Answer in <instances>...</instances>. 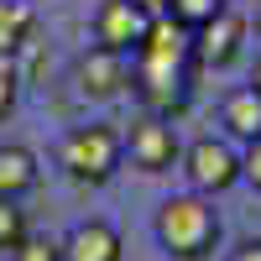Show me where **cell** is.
I'll return each instance as SVG.
<instances>
[{"instance_id": "cell-20", "label": "cell", "mask_w": 261, "mask_h": 261, "mask_svg": "<svg viewBox=\"0 0 261 261\" xmlns=\"http://www.w3.org/2000/svg\"><path fill=\"white\" fill-rule=\"evenodd\" d=\"M251 89L261 94V58H256V73H251Z\"/></svg>"}, {"instance_id": "cell-4", "label": "cell", "mask_w": 261, "mask_h": 261, "mask_svg": "<svg viewBox=\"0 0 261 261\" xmlns=\"http://www.w3.org/2000/svg\"><path fill=\"white\" fill-rule=\"evenodd\" d=\"M183 178H188V193H204V199H220L241 183V146L230 136H199L183 146Z\"/></svg>"}, {"instance_id": "cell-13", "label": "cell", "mask_w": 261, "mask_h": 261, "mask_svg": "<svg viewBox=\"0 0 261 261\" xmlns=\"http://www.w3.org/2000/svg\"><path fill=\"white\" fill-rule=\"evenodd\" d=\"M230 6V0H167V16L178 21V27H188V32H199L204 21H214Z\"/></svg>"}, {"instance_id": "cell-8", "label": "cell", "mask_w": 261, "mask_h": 261, "mask_svg": "<svg viewBox=\"0 0 261 261\" xmlns=\"http://www.w3.org/2000/svg\"><path fill=\"white\" fill-rule=\"evenodd\" d=\"M146 11L136 0H99L94 6V47H110V53H136L141 37H146Z\"/></svg>"}, {"instance_id": "cell-16", "label": "cell", "mask_w": 261, "mask_h": 261, "mask_svg": "<svg viewBox=\"0 0 261 261\" xmlns=\"http://www.w3.org/2000/svg\"><path fill=\"white\" fill-rule=\"evenodd\" d=\"M11 261H63V251H58L53 235H27V241L11 251Z\"/></svg>"}, {"instance_id": "cell-21", "label": "cell", "mask_w": 261, "mask_h": 261, "mask_svg": "<svg viewBox=\"0 0 261 261\" xmlns=\"http://www.w3.org/2000/svg\"><path fill=\"white\" fill-rule=\"evenodd\" d=\"M256 32H261V6H256Z\"/></svg>"}, {"instance_id": "cell-11", "label": "cell", "mask_w": 261, "mask_h": 261, "mask_svg": "<svg viewBox=\"0 0 261 261\" xmlns=\"http://www.w3.org/2000/svg\"><path fill=\"white\" fill-rule=\"evenodd\" d=\"M37 178H42L37 151L21 141H0V199H27L37 188Z\"/></svg>"}, {"instance_id": "cell-2", "label": "cell", "mask_w": 261, "mask_h": 261, "mask_svg": "<svg viewBox=\"0 0 261 261\" xmlns=\"http://www.w3.org/2000/svg\"><path fill=\"white\" fill-rule=\"evenodd\" d=\"M125 162V146H120V130L105 125V120H89V125H73L68 136L58 141V167L68 172L79 188H99L110 183Z\"/></svg>"}, {"instance_id": "cell-18", "label": "cell", "mask_w": 261, "mask_h": 261, "mask_svg": "<svg viewBox=\"0 0 261 261\" xmlns=\"http://www.w3.org/2000/svg\"><path fill=\"white\" fill-rule=\"evenodd\" d=\"M230 261H261V241H246V246H235Z\"/></svg>"}, {"instance_id": "cell-17", "label": "cell", "mask_w": 261, "mask_h": 261, "mask_svg": "<svg viewBox=\"0 0 261 261\" xmlns=\"http://www.w3.org/2000/svg\"><path fill=\"white\" fill-rule=\"evenodd\" d=\"M241 183H251V188L261 193V136L241 146Z\"/></svg>"}, {"instance_id": "cell-9", "label": "cell", "mask_w": 261, "mask_h": 261, "mask_svg": "<svg viewBox=\"0 0 261 261\" xmlns=\"http://www.w3.org/2000/svg\"><path fill=\"white\" fill-rule=\"evenodd\" d=\"M63 261H125V241H120V230L110 220H79L68 235L58 241Z\"/></svg>"}, {"instance_id": "cell-22", "label": "cell", "mask_w": 261, "mask_h": 261, "mask_svg": "<svg viewBox=\"0 0 261 261\" xmlns=\"http://www.w3.org/2000/svg\"><path fill=\"white\" fill-rule=\"evenodd\" d=\"M32 6H37V0H32Z\"/></svg>"}, {"instance_id": "cell-3", "label": "cell", "mask_w": 261, "mask_h": 261, "mask_svg": "<svg viewBox=\"0 0 261 261\" xmlns=\"http://www.w3.org/2000/svg\"><path fill=\"white\" fill-rule=\"evenodd\" d=\"M193 63H162V58H130V89L141 94L146 115L178 120L193 99Z\"/></svg>"}, {"instance_id": "cell-14", "label": "cell", "mask_w": 261, "mask_h": 261, "mask_svg": "<svg viewBox=\"0 0 261 261\" xmlns=\"http://www.w3.org/2000/svg\"><path fill=\"white\" fill-rule=\"evenodd\" d=\"M32 235V225H27V209H21V199H0V251H16L21 241Z\"/></svg>"}, {"instance_id": "cell-15", "label": "cell", "mask_w": 261, "mask_h": 261, "mask_svg": "<svg viewBox=\"0 0 261 261\" xmlns=\"http://www.w3.org/2000/svg\"><path fill=\"white\" fill-rule=\"evenodd\" d=\"M16 99H21V63L11 53H0V120L16 110Z\"/></svg>"}, {"instance_id": "cell-1", "label": "cell", "mask_w": 261, "mask_h": 261, "mask_svg": "<svg viewBox=\"0 0 261 261\" xmlns=\"http://www.w3.org/2000/svg\"><path fill=\"white\" fill-rule=\"evenodd\" d=\"M151 235H157V246L172 261H204V256H214L225 225H220L214 199H204V193H172L151 214Z\"/></svg>"}, {"instance_id": "cell-5", "label": "cell", "mask_w": 261, "mask_h": 261, "mask_svg": "<svg viewBox=\"0 0 261 261\" xmlns=\"http://www.w3.org/2000/svg\"><path fill=\"white\" fill-rule=\"evenodd\" d=\"M120 146H125L130 167L146 172V178H157V172H172V167H178V157H183L178 125L162 120V115H141V120L120 136Z\"/></svg>"}, {"instance_id": "cell-10", "label": "cell", "mask_w": 261, "mask_h": 261, "mask_svg": "<svg viewBox=\"0 0 261 261\" xmlns=\"http://www.w3.org/2000/svg\"><path fill=\"white\" fill-rule=\"evenodd\" d=\"M220 136H230L235 146H246V141L261 136V94L251 84H241V89H230L220 99Z\"/></svg>"}, {"instance_id": "cell-6", "label": "cell", "mask_w": 261, "mask_h": 261, "mask_svg": "<svg viewBox=\"0 0 261 261\" xmlns=\"http://www.w3.org/2000/svg\"><path fill=\"white\" fill-rule=\"evenodd\" d=\"M130 89V58L110 53V47H89L73 58V94L79 99H115Z\"/></svg>"}, {"instance_id": "cell-19", "label": "cell", "mask_w": 261, "mask_h": 261, "mask_svg": "<svg viewBox=\"0 0 261 261\" xmlns=\"http://www.w3.org/2000/svg\"><path fill=\"white\" fill-rule=\"evenodd\" d=\"M136 6H141L146 16H162V11H167V0H136Z\"/></svg>"}, {"instance_id": "cell-7", "label": "cell", "mask_w": 261, "mask_h": 261, "mask_svg": "<svg viewBox=\"0 0 261 261\" xmlns=\"http://www.w3.org/2000/svg\"><path fill=\"white\" fill-rule=\"evenodd\" d=\"M246 16H235L230 6L214 16V21H204L199 32H193V68H230L235 58L246 53Z\"/></svg>"}, {"instance_id": "cell-12", "label": "cell", "mask_w": 261, "mask_h": 261, "mask_svg": "<svg viewBox=\"0 0 261 261\" xmlns=\"http://www.w3.org/2000/svg\"><path fill=\"white\" fill-rule=\"evenodd\" d=\"M37 37V6L32 0H0V53H27V42Z\"/></svg>"}]
</instances>
